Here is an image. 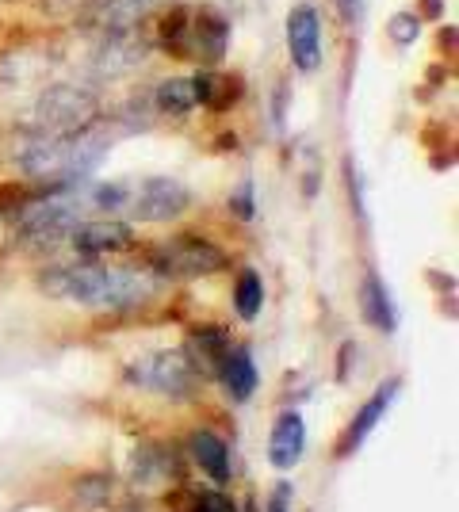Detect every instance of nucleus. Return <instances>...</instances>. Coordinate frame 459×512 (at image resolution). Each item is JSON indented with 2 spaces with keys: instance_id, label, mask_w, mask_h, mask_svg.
Here are the masks:
<instances>
[{
  "instance_id": "nucleus-8",
  "label": "nucleus",
  "mask_w": 459,
  "mask_h": 512,
  "mask_svg": "<svg viewBox=\"0 0 459 512\" xmlns=\"http://www.w3.org/2000/svg\"><path fill=\"white\" fill-rule=\"evenodd\" d=\"M131 379L138 386L153 390V394H161V398H173V402H188V398H196L199 383H203V375H199L196 367H192V360L184 356V348L146 356V360L131 371Z\"/></svg>"
},
{
  "instance_id": "nucleus-13",
  "label": "nucleus",
  "mask_w": 459,
  "mask_h": 512,
  "mask_svg": "<svg viewBox=\"0 0 459 512\" xmlns=\"http://www.w3.org/2000/svg\"><path fill=\"white\" fill-rule=\"evenodd\" d=\"M306 451V421L299 409H280L268 436V463L276 470H295Z\"/></svg>"
},
{
  "instance_id": "nucleus-30",
  "label": "nucleus",
  "mask_w": 459,
  "mask_h": 512,
  "mask_svg": "<svg viewBox=\"0 0 459 512\" xmlns=\"http://www.w3.org/2000/svg\"><path fill=\"white\" fill-rule=\"evenodd\" d=\"M414 16L421 23H425V20H444V0H421V4L414 8Z\"/></svg>"
},
{
  "instance_id": "nucleus-28",
  "label": "nucleus",
  "mask_w": 459,
  "mask_h": 512,
  "mask_svg": "<svg viewBox=\"0 0 459 512\" xmlns=\"http://www.w3.org/2000/svg\"><path fill=\"white\" fill-rule=\"evenodd\" d=\"M291 501H295V493H291V482H280L276 490L268 493V505H264V512H291Z\"/></svg>"
},
{
  "instance_id": "nucleus-21",
  "label": "nucleus",
  "mask_w": 459,
  "mask_h": 512,
  "mask_svg": "<svg viewBox=\"0 0 459 512\" xmlns=\"http://www.w3.org/2000/svg\"><path fill=\"white\" fill-rule=\"evenodd\" d=\"M150 104L157 115H173L184 119L196 107V92H192V77H165L157 81V88L150 92Z\"/></svg>"
},
{
  "instance_id": "nucleus-20",
  "label": "nucleus",
  "mask_w": 459,
  "mask_h": 512,
  "mask_svg": "<svg viewBox=\"0 0 459 512\" xmlns=\"http://www.w3.org/2000/svg\"><path fill=\"white\" fill-rule=\"evenodd\" d=\"M360 314L379 333H394L398 329V306H394L391 287L383 283L379 272H368V276L360 279Z\"/></svg>"
},
{
  "instance_id": "nucleus-26",
  "label": "nucleus",
  "mask_w": 459,
  "mask_h": 512,
  "mask_svg": "<svg viewBox=\"0 0 459 512\" xmlns=\"http://www.w3.org/2000/svg\"><path fill=\"white\" fill-rule=\"evenodd\" d=\"M226 211L234 214V218H241V222H253L257 218V188H253V180H241L238 188H230Z\"/></svg>"
},
{
  "instance_id": "nucleus-14",
  "label": "nucleus",
  "mask_w": 459,
  "mask_h": 512,
  "mask_svg": "<svg viewBox=\"0 0 459 512\" xmlns=\"http://www.w3.org/2000/svg\"><path fill=\"white\" fill-rule=\"evenodd\" d=\"M215 379L222 383L226 390V398L230 402H249L253 398V390L261 383V375H257V363H253V352H249V344H230V352L219 360L215 367Z\"/></svg>"
},
{
  "instance_id": "nucleus-5",
  "label": "nucleus",
  "mask_w": 459,
  "mask_h": 512,
  "mask_svg": "<svg viewBox=\"0 0 459 512\" xmlns=\"http://www.w3.org/2000/svg\"><path fill=\"white\" fill-rule=\"evenodd\" d=\"M146 268L157 279H203L230 268V253L203 234H176L146 253Z\"/></svg>"
},
{
  "instance_id": "nucleus-12",
  "label": "nucleus",
  "mask_w": 459,
  "mask_h": 512,
  "mask_svg": "<svg viewBox=\"0 0 459 512\" xmlns=\"http://www.w3.org/2000/svg\"><path fill=\"white\" fill-rule=\"evenodd\" d=\"M287 54L299 73H314L322 65V16L314 4H295L287 12Z\"/></svg>"
},
{
  "instance_id": "nucleus-31",
  "label": "nucleus",
  "mask_w": 459,
  "mask_h": 512,
  "mask_svg": "<svg viewBox=\"0 0 459 512\" xmlns=\"http://www.w3.org/2000/svg\"><path fill=\"white\" fill-rule=\"evenodd\" d=\"M437 46H440V54H444V58H452V54H456V27H452V23H444V27L437 31Z\"/></svg>"
},
{
  "instance_id": "nucleus-3",
  "label": "nucleus",
  "mask_w": 459,
  "mask_h": 512,
  "mask_svg": "<svg viewBox=\"0 0 459 512\" xmlns=\"http://www.w3.org/2000/svg\"><path fill=\"white\" fill-rule=\"evenodd\" d=\"M157 46L176 62L215 69L230 46V20L211 4H173L157 16Z\"/></svg>"
},
{
  "instance_id": "nucleus-18",
  "label": "nucleus",
  "mask_w": 459,
  "mask_h": 512,
  "mask_svg": "<svg viewBox=\"0 0 459 512\" xmlns=\"http://www.w3.org/2000/svg\"><path fill=\"white\" fill-rule=\"evenodd\" d=\"M230 344H234V337H230L226 325H196V329L188 333L184 356L192 360V367H196L199 375H215L219 360L230 352Z\"/></svg>"
},
{
  "instance_id": "nucleus-24",
  "label": "nucleus",
  "mask_w": 459,
  "mask_h": 512,
  "mask_svg": "<svg viewBox=\"0 0 459 512\" xmlns=\"http://www.w3.org/2000/svg\"><path fill=\"white\" fill-rule=\"evenodd\" d=\"M46 195H54V192L31 184V180H0V214H20L23 207L39 203Z\"/></svg>"
},
{
  "instance_id": "nucleus-2",
  "label": "nucleus",
  "mask_w": 459,
  "mask_h": 512,
  "mask_svg": "<svg viewBox=\"0 0 459 512\" xmlns=\"http://www.w3.org/2000/svg\"><path fill=\"white\" fill-rule=\"evenodd\" d=\"M108 150L111 134L104 127L81 130V134H58V138L31 134V142L20 150L16 165L31 184L62 192V188H73V184H81L85 176L100 169Z\"/></svg>"
},
{
  "instance_id": "nucleus-29",
  "label": "nucleus",
  "mask_w": 459,
  "mask_h": 512,
  "mask_svg": "<svg viewBox=\"0 0 459 512\" xmlns=\"http://www.w3.org/2000/svg\"><path fill=\"white\" fill-rule=\"evenodd\" d=\"M356 360V341H345L337 352V383H349V363Z\"/></svg>"
},
{
  "instance_id": "nucleus-23",
  "label": "nucleus",
  "mask_w": 459,
  "mask_h": 512,
  "mask_svg": "<svg viewBox=\"0 0 459 512\" xmlns=\"http://www.w3.org/2000/svg\"><path fill=\"white\" fill-rule=\"evenodd\" d=\"M165 505H173V512H238V501L222 490H180Z\"/></svg>"
},
{
  "instance_id": "nucleus-27",
  "label": "nucleus",
  "mask_w": 459,
  "mask_h": 512,
  "mask_svg": "<svg viewBox=\"0 0 459 512\" xmlns=\"http://www.w3.org/2000/svg\"><path fill=\"white\" fill-rule=\"evenodd\" d=\"M417 35H421V20L414 16V8L394 12L391 23H387V39H391L394 46H414Z\"/></svg>"
},
{
  "instance_id": "nucleus-9",
  "label": "nucleus",
  "mask_w": 459,
  "mask_h": 512,
  "mask_svg": "<svg viewBox=\"0 0 459 512\" xmlns=\"http://www.w3.org/2000/svg\"><path fill=\"white\" fill-rule=\"evenodd\" d=\"M150 35L142 27L134 31H111V35H100V46L92 50V77L96 81H115V77H127L138 65L150 58Z\"/></svg>"
},
{
  "instance_id": "nucleus-32",
  "label": "nucleus",
  "mask_w": 459,
  "mask_h": 512,
  "mask_svg": "<svg viewBox=\"0 0 459 512\" xmlns=\"http://www.w3.org/2000/svg\"><path fill=\"white\" fill-rule=\"evenodd\" d=\"M337 8H341V16L349 23L360 20V12H364V0H337Z\"/></svg>"
},
{
  "instance_id": "nucleus-6",
  "label": "nucleus",
  "mask_w": 459,
  "mask_h": 512,
  "mask_svg": "<svg viewBox=\"0 0 459 512\" xmlns=\"http://www.w3.org/2000/svg\"><path fill=\"white\" fill-rule=\"evenodd\" d=\"M192 207V192L188 184H180L176 176H146V180H127L123 188V203L119 214H127L123 222H142V226H161V222H176L180 214Z\"/></svg>"
},
{
  "instance_id": "nucleus-11",
  "label": "nucleus",
  "mask_w": 459,
  "mask_h": 512,
  "mask_svg": "<svg viewBox=\"0 0 459 512\" xmlns=\"http://www.w3.org/2000/svg\"><path fill=\"white\" fill-rule=\"evenodd\" d=\"M138 245V234H134L131 222L123 218H85L73 237H69V249L85 260H104V256H119L131 253Z\"/></svg>"
},
{
  "instance_id": "nucleus-10",
  "label": "nucleus",
  "mask_w": 459,
  "mask_h": 512,
  "mask_svg": "<svg viewBox=\"0 0 459 512\" xmlns=\"http://www.w3.org/2000/svg\"><path fill=\"white\" fill-rule=\"evenodd\" d=\"M398 394H402V375H391V379H383V383L375 386L372 398H364V406L352 413V421L345 425V432H341L333 455H337V459H349V455H356V451L364 448V440H368L375 428H379V421L391 413V406L398 402Z\"/></svg>"
},
{
  "instance_id": "nucleus-22",
  "label": "nucleus",
  "mask_w": 459,
  "mask_h": 512,
  "mask_svg": "<svg viewBox=\"0 0 459 512\" xmlns=\"http://www.w3.org/2000/svg\"><path fill=\"white\" fill-rule=\"evenodd\" d=\"M234 310L241 321H257L264 310V279L253 268H241L234 279Z\"/></svg>"
},
{
  "instance_id": "nucleus-25",
  "label": "nucleus",
  "mask_w": 459,
  "mask_h": 512,
  "mask_svg": "<svg viewBox=\"0 0 459 512\" xmlns=\"http://www.w3.org/2000/svg\"><path fill=\"white\" fill-rule=\"evenodd\" d=\"M73 493H77V505L81 509L100 512L104 505H111V478L108 474H81Z\"/></svg>"
},
{
  "instance_id": "nucleus-17",
  "label": "nucleus",
  "mask_w": 459,
  "mask_h": 512,
  "mask_svg": "<svg viewBox=\"0 0 459 512\" xmlns=\"http://www.w3.org/2000/svg\"><path fill=\"white\" fill-rule=\"evenodd\" d=\"M196 104L207 111H230L245 96V77L241 73H219V69H199L192 77Z\"/></svg>"
},
{
  "instance_id": "nucleus-15",
  "label": "nucleus",
  "mask_w": 459,
  "mask_h": 512,
  "mask_svg": "<svg viewBox=\"0 0 459 512\" xmlns=\"http://www.w3.org/2000/svg\"><path fill=\"white\" fill-rule=\"evenodd\" d=\"M188 459L196 463L215 486H230V478H234V467H230V444L222 440L219 432H211V428H196L192 436H188Z\"/></svg>"
},
{
  "instance_id": "nucleus-1",
  "label": "nucleus",
  "mask_w": 459,
  "mask_h": 512,
  "mask_svg": "<svg viewBox=\"0 0 459 512\" xmlns=\"http://www.w3.org/2000/svg\"><path fill=\"white\" fill-rule=\"evenodd\" d=\"M39 291L46 299L73 302L85 310L123 314L146 306L161 291V279L150 268H108L96 260H81V264H50L46 272H39Z\"/></svg>"
},
{
  "instance_id": "nucleus-16",
  "label": "nucleus",
  "mask_w": 459,
  "mask_h": 512,
  "mask_svg": "<svg viewBox=\"0 0 459 512\" xmlns=\"http://www.w3.org/2000/svg\"><path fill=\"white\" fill-rule=\"evenodd\" d=\"M165 0H100L96 12H92V23L100 35H111V31H134L142 23L161 12Z\"/></svg>"
},
{
  "instance_id": "nucleus-4",
  "label": "nucleus",
  "mask_w": 459,
  "mask_h": 512,
  "mask_svg": "<svg viewBox=\"0 0 459 512\" xmlns=\"http://www.w3.org/2000/svg\"><path fill=\"white\" fill-rule=\"evenodd\" d=\"M104 104L96 88L88 85H46L31 107H27V130L58 138V134H81V130L100 127Z\"/></svg>"
},
{
  "instance_id": "nucleus-7",
  "label": "nucleus",
  "mask_w": 459,
  "mask_h": 512,
  "mask_svg": "<svg viewBox=\"0 0 459 512\" xmlns=\"http://www.w3.org/2000/svg\"><path fill=\"white\" fill-rule=\"evenodd\" d=\"M81 199H62V195H46L39 203L23 207L16 214V234L23 245L31 249H54V245H69L73 230L85 222Z\"/></svg>"
},
{
  "instance_id": "nucleus-19",
  "label": "nucleus",
  "mask_w": 459,
  "mask_h": 512,
  "mask_svg": "<svg viewBox=\"0 0 459 512\" xmlns=\"http://www.w3.org/2000/svg\"><path fill=\"white\" fill-rule=\"evenodd\" d=\"M169 478L180 482L176 455L165 444H138L131 455V482L134 486H169Z\"/></svg>"
}]
</instances>
